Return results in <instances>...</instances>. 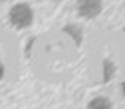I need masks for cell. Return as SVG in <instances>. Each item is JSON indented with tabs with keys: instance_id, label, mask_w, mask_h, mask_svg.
<instances>
[{
	"instance_id": "1",
	"label": "cell",
	"mask_w": 125,
	"mask_h": 109,
	"mask_svg": "<svg viewBox=\"0 0 125 109\" xmlns=\"http://www.w3.org/2000/svg\"><path fill=\"white\" fill-rule=\"evenodd\" d=\"M9 22L13 28L16 29H28L32 26L33 19H35V13L31 4L25 3V1H19L15 3L10 9H9Z\"/></svg>"
},
{
	"instance_id": "2",
	"label": "cell",
	"mask_w": 125,
	"mask_h": 109,
	"mask_svg": "<svg viewBox=\"0 0 125 109\" xmlns=\"http://www.w3.org/2000/svg\"><path fill=\"white\" fill-rule=\"evenodd\" d=\"M76 9L80 18L83 19H94L103 10V0H77Z\"/></svg>"
},
{
	"instance_id": "3",
	"label": "cell",
	"mask_w": 125,
	"mask_h": 109,
	"mask_svg": "<svg viewBox=\"0 0 125 109\" xmlns=\"http://www.w3.org/2000/svg\"><path fill=\"white\" fill-rule=\"evenodd\" d=\"M86 109H114V106L106 96H96L87 103Z\"/></svg>"
},
{
	"instance_id": "4",
	"label": "cell",
	"mask_w": 125,
	"mask_h": 109,
	"mask_svg": "<svg viewBox=\"0 0 125 109\" xmlns=\"http://www.w3.org/2000/svg\"><path fill=\"white\" fill-rule=\"evenodd\" d=\"M103 71H105V81H106V80H111L112 73L115 71V66H114L109 60H105V61H103Z\"/></svg>"
},
{
	"instance_id": "5",
	"label": "cell",
	"mask_w": 125,
	"mask_h": 109,
	"mask_svg": "<svg viewBox=\"0 0 125 109\" xmlns=\"http://www.w3.org/2000/svg\"><path fill=\"white\" fill-rule=\"evenodd\" d=\"M67 29H70V32H68L70 36H71V35L74 36V41H76V42H77V45H79V44H80V41H82V36H83V35H82V31H80L77 26H74V25L67 26Z\"/></svg>"
},
{
	"instance_id": "6",
	"label": "cell",
	"mask_w": 125,
	"mask_h": 109,
	"mask_svg": "<svg viewBox=\"0 0 125 109\" xmlns=\"http://www.w3.org/2000/svg\"><path fill=\"white\" fill-rule=\"evenodd\" d=\"M3 77H4V64L0 61V81H1Z\"/></svg>"
},
{
	"instance_id": "7",
	"label": "cell",
	"mask_w": 125,
	"mask_h": 109,
	"mask_svg": "<svg viewBox=\"0 0 125 109\" xmlns=\"http://www.w3.org/2000/svg\"><path fill=\"white\" fill-rule=\"evenodd\" d=\"M121 89H122V93L125 95V81L122 83V84H121Z\"/></svg>"
}]
</instances>
